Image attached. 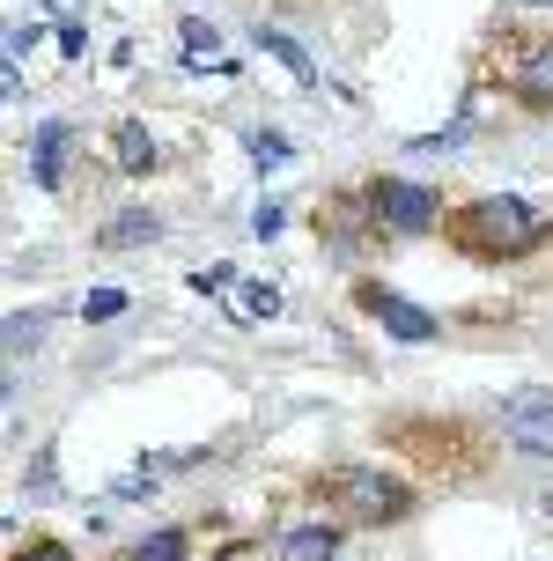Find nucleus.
<instances>
[{
	"mask_svg": "<svg viewBox=\"0 0 553 561\" xmlns=\"http://www.w3.org/2000/svg\"><path fill=\"white\" fill-rule=\"evenodd\" d=\"M237 310H244V318H274V310H280V288H266V280H244V288H237Z\"/></svg>",
	"mask_w": 553,
	"mask_h": 561,
	"instance_id": "nucleus-13",
	"label": "nucleus"
},
{
	"mask_svg": "<svg viewBox=\"0 0 553 561\" xmlns=\"http://www.w3.org/2000/svg\"><path fill=\"white\" fill-rule=\"evenodd\" d=\"M111 156H118L126 178H155V170H163V148H155V134H148L140 118H118V126H111Z\"/></svg>",
	"mask_w": 553,
	"mask_h": 561,
	"instance_id": "nucleus-8",
	"label": "nucleus"
},
{
	"mask_svg": "<svg viewBox=\"0 0 553 561\" xmlns=\"http://www.w3.org/2000/svg\"><path fill=\"white\" fill-rule=\"evenodd\" d=\"M59 53L82 59V53H89V30H82V23H67V30H59Z\"/></svg>",
	"mask_w": 553,
	"mask_h": 561,
	"instance_id": "nucleus-19",
	"label": "nucleus"
},
{
	"mask_svg": "<svg viewBox=\"0 0 553 561\" xmlns=\"http://www.w3.org/2000/svg\"><path fill=\"white\" fill-rule=\"evenodd\" d=\"M347 547V525H332V517H303V525H288L274 539V561H339Z\"/></svg>",
	"mask_w": 553,
	"mask_h": 561,
	"instance_id": "nucleus-7",
	"label": "nucleus"
},
{
	"mask_svg": "<svg viewBox=\"0 0 553 561\" xmlns=\"http://www.w3.org/2000/svg\"><path fill=\"white\" fill-rule=\"evenodd\" d=\"M310 495L332 503L347 525H369V533H384V525H406V517H414V480L384 473V466H361V458L325 466V473L310 480Z\"/></svg>",
	"mask_w": 553,
	"mask_h": 561,
	"instance_id": "nucleus-2",
	"label": "nucleus"
},
{
	"mask_svg": "<svg viewBox=\"0 0 553 561\" xmlns=\"http://www.w3.org/2000/svg\"><path fill=\"white\" fill-rule=\"evenodd\" d=\"M45 340V318H8V347L23 355V347H37Z\"/></svg>",
	"mask_w": 553,
	"mask_h": 561,
	"instance_id": "nucleus-15",
	"label": "nucleus"
},
{
	"mask_svg": "<svg viewBox=\"0 0 553 561\" xmlns=\"http://www.w3.org/2000/svg\"><path fill=\"white\" fill-rule=\"evenodd\" d=\"M258 45H266V53H274L280 67H288V75H296V82H318V59H310L303 45H296V37H288V30H258Z\"/></svg>",
	"mask_w": 553,
	"mask_h": 561,
	"instance_id": "nucleus-12",
	"label": "nucleus"
},
{
	"mask_svg": "<svg viewBox=\"0 0 553 561\" xmlns=\"http://www.w3.org/2000/svg\"><path fill=\"white\" fill-rule=\"evenodd\" d=\"M67 126H59V118H45V126H37V134H30V178H37V185H59V178H67Z\"/></svg>",
	"mask_w": 553,
	"mask_h": 561,
	"instance_id": "nucleus-10",
	"label": "nucleus"
},
{
	"mask_svg": "<svg viewBox=\"0 0 553 561\" xmlns=\"http://www.w3.org/2000/svg\"><path fill=\"white\" fill-rule=\"evenodd\" d=\"M229 280H237V266H229V259H221V266H199V274H193V288H199V296H221V288H229Z\"/></svg>",
	"mask_w": 553,
	"mask_h": 561,
	"instance_id": "nucleus-16",
	"label": "nucleus"
},
{
	"mask_svg": "<svg viewBox=\"0 0 553 561\" xmlns=\"http://www.w3.org/2000/svg\"><path fill=\"white\" fill-rule=\"evenodd\" d=\"M118 310H126V296H118V288H96L82 304V318H118Z\"/></svg>",
	"mask_w": 553,
	"mask_h": 561,
	"instance_id": "nucleus-18",
	"label": "nucleus"
},
{
	"mask_svg": "<svg viewBox=\"0 0 553 561\" xmlns=\"http://www.w3.org/2000/svg\"><path fill=\"white\" fill-rule=\"evenodd\" d=\"M361 222H369V237L377 244H399V237H428V229L450 222V207H442L436 185H420V178H369L355 193Z\"/></svg>",
	"mask_w": 553,
	"mask_h": 561,
	"instance_id": "nucleus-3",
	"label": "nucleus"
},
{
	"mask_svg": "<svg viewBox=\"0 0 553 561\" xmlns=\"http://www.w3.org/2000/svg\"><path fill=\"white\" fill-rule=\"evenodd\" d=\"M442 237L465 259H480V266H517V259H531L553 237V222H546V207H531L517 193H480L465 207H450Z\"/></svg>",
	"mask_w": 553,
	"mask_h": 561,
	"instance_id": "nucleus-1",
	"label": "nucleus"
},
{
	"mask_svg": "<svg viewBox=\"0 0 553 561\" xmlns=\"http://www.w3.org/2000/svg\"><path fill=\"white\" fill-rule=\"evenodd\" d=\"M185 554H193L185 525H155V533H140L134 547H126V561H185Z\"/></svg>",
	"mask_w": 553,
	"mask_h": 561,
	"instance_id": "nucleus-11",
	"label": "nucleus"
},
{
	"mask_svg": "<svg viewBox=\"0 0 553 561\" xmlns=\"http://www.w3.org/2000/svg\"><path fill=\"white\" fill-rule=\"evenodd\" d=\"M251 156H258V170H280V156H288V134L258 126V134H251Z\"/></svg>",
	"mask_w": 553,
	"mask_h": 561,
	"instance_id": "nucleus-14",
	"label": "nucleus"
},
{
	"mask_svg": "<svg viewBox=\"0 0 553 561\" xmlns=\"http://www.w3.org/2000/svg\"><path fill=\"white\" fill-rule=\"evenodd\" d=\"M355 310H369V318H377L391 340H406V347H428V340H442V318H436V310L406 304L399 288H377V280H355Z\"/></svg>",
	"mask_w": 553,
	"mask_h": 561,
	"instance_id": "nucleus-5",
	"label": "nucleus"
},
{
	"mask_svg": "<svg viewBox=\"0 0 553 561\" xmlns=\"http://www.w3.org/2000/svg\"><path fill=\"white\" fill-rule=\"evenodd\" d=\"M502 436L525 450V458H553V399L546 392H517L502 407Z\"/></svg>",
	"mask_w": 553,
	"mask_h": 561,
	"instance_id": "nucleus-6",
	"label": "nucleus"
},
{
	"mask_svg": "<svg viewBox=\"0 0 553 561\" xmlns=\"http://www.w3.org/2000/svg\"><path fill=\"white\" fill-rule=\"evenodd\" d=\"M502 89H509L525 112H539V118L553 112V30L509 45V59H502Z\"/></svg>",
	"mask_w": 553,
	"mask_h": 561,
	"instance_id": "nucleus-4",
	"label": "nucleus"
},
{
	"mask_svg": "<svg viewBox=\"0 0 553 561\" xmlns=\"http://www.w3.org/2000/svg\"><path fill=\"white\" fill-rule=\"evenodd\" d=\"M155 237H163V215H155V207H118V215L96 229L104 252H134V244H155Z\"/></svg>",
	"mask_w": 553,
	"mask_h": 561,
	"instance_id": "nucleus-9",
	"label": "nucleus"
},
{
	"mask_svg": "<svg viewBox=\"0 0 553 561\" xmlns=\"http://www.w3.org/2000/svg\"><path fill=\"white\" fill-rule=\"evenodd\" d=\"M8 561H74V554H67L59 539H30V547H15V554H8Z\"/></svg>",
	"mask_w": 553,
	"mask_h": 561,
	"instance_id": "nucleus-17",
	"label": "nucleus"
}]
</instances>
